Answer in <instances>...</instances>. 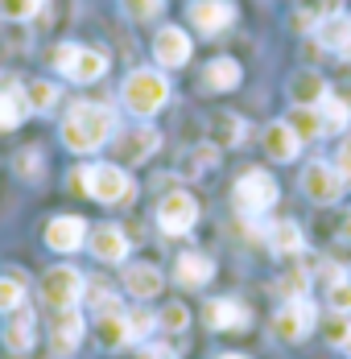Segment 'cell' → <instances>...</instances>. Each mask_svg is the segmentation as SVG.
Segmentation results:
<instances>
[{
  "mask_svg": "<svg viewBox=\"0 0 351 359\" xmlns=\"http://www.w3.org/2000/svg\"><path fill=\"white\" fill-rule=\"evenodd\" d=\"M112 128H116V116L104 104H74L62 120V144L70 153H95L112 141Z\"/></svg>",
  "mask_w": 351,
  "mask_h": 359,
  "instance_id": "1",
  "label": "cell"
},
{
  "mask_svg": "<svg viewBox=\"0 0 351 359\" xmlns=\"http://www.w3.org/2000/svg\"><path fill=\"white\" fill-rule=\"evenodd\" d=\"M166 100H170V79L157 71H133L128 74V83H124V108L133 111V116H153V111L166 108Z\"/></svg>",
  "mask_w": 351,
  "mask_h": 359,
  "instance_id": "2",
  "label": "cell"
},
{
  "mask_svg": "<svg viewBox=\"0 0 351 359\" xmlns=\"http://www.w3.org/2000/svg\"><path fill=\"white\" fill-rule=\"evenodd\" d=\"M54 67H58V74H67L70 83H95V79L107 74V54L67 41V46L54 50Z\"/></svg>",
  "mask_w": 351,
  "mask_h": 359,
  "instance_id": "3",
  "label": "cell"
},
{
  "mask_svg": "<svg viewBox=\"0 0 351 359\" xmlns=\"http://www.w3.org/2000/svg\"><path fill=\"white\" fill-rule=\"evenodd\" d=\"M87 194L107 203V207H116V203H133L137 186L120 165H87Z\"/></svg>",
  "mask_w": 351,
  "mask_h": 359,
  "instance_id": "4",
  "label": "cell"
},
{
  "mask_svg": "<svg viewBox=\"0 0 351 359\" xmlns=\"http://www.w3.org/2000/svg\"><path fill=\"white\" fill-rule=\"evenodd\" d=\"M83 273L79 269H70V264H58V269H50L46 277H41V297H46V306H54V310H74L79 306V297H83Z\"/></svg>",
  "mask_w": 351,
  "mask_h": 359,
  "instance_id": "5",
  "label": "cell"
},
{
  "mask_svg": "<svg viewBox=\"0 0 351 359\" xmlns=\"http://www.w3.org/2000/svg\"><path fill=\"white\" fill-rule=\"evenodd\" d=\"M277 203V182L269 178L265 170H248L244 178L236 182V207L244 215H260Z\"/></svg>",
  "mask_w": 351,
  "mask_h": 359,
  "instance_id": "6",
  "label": "cell"
},
{
  "mask_svg": "<svg viewBox=\"0 0 351 359\" xmlns=\"http://www.w3.org/2000/svg\"><path fill=\"white\" fill-rule=\"evenodd\" d=\"M199 219V203L186 194V190H170L161 203H157V223L166 236H186Z\"/></svg>",
  "mask_w": 351,
  "mask_h": 359,
  "instance_id": "7",
  "label": "cell"
},
{
  "mask_svg": "<svg viewBox=\"0 0 351 359\" xmlns=\"http://www.w3.org/2000/svg\"><path fill=\"white\" fill-rule=\"evenodd\" d=\"M157 128H149V124H133V128H120L116 137H112V149H116V157H120V165H140L149 153H157Z\"/></svg>",
  "mask_w": 351,
  "mask_h": 359,
  "instance_id": "8",
  "label": "cell"
},
{
  "mask_svg": "<svg viewBox=\"0 0 351 359\" xmlns=\"http://www.w3.org/2000/svg\"><path fill=\"white\" fill-rule=\"evenodd\" d=\"M314 323H318V310L306 297H293V302H285V310L277 314L273 330H277V339H285V343H302L314 330Z\"/></svg>",
  "mask_w": 351,
  "mask_h": 359,
  "instance_id": "9",
  "label": "cell"
},
{
  "mask_svg": "<svg viewBox=\"0 0 351 359\" xmlns=\"http://www.w3.org/2000/svg\"><path fill=\"white\" fill-rule=\"evenodd\" d=\"M343 186L347 182L339 178V170L335 165H322V161H310L306 170H302V190H306V198L310 203H335L339 194H343Z\"/></svg>",
  "mask_w": 351,
  "mask_h": 359,
  "instance_id": "10",
  "label": "cell"
},
{
  "mask_svg": "<svg viewBox=\"0 0 351 359\" xmlns=\"http://www.w3.org/2000/svg\"><path fill=\"white\" fill-rule=\"evenodd\" d=\"M153 54H157L161 67H186V62H190V37H186V29H178V25L157 29V37H153Z\"/></svg>",
  "mask_w": 351,
  "mask_h": 359,
  "instance_id": "11",
  "label": "cell"
},
{
  "mask_svg": "<svg viewBox=\"0 0 351 359\" xmlns=\"http://www.w3.org/2000/svg\"><path fill=\"white\" fill-rule=\"evenodd\" d=\"M83 240H87V223L79 215H58V219H50V227H46V244L54 252H79Z\"/></svg>",
  "mask_w": 351,
  "mask_h": 359,
  "instance_id": "12",
  "label": "cell"
},
{
  "mask_svg": "<svg viewBox=\"0 0 351 359\" xmlns=\"http://www.w3.org/2000/svg\"><path fill=\"white\" fill-rule=\"evenodd\" d=\"M232 17H236L232 0H194V4H190V21H194L203 34H219V29H227Z\"/></svg>",
  "mask_w": 351,
  "mask_h": 359,
  "instance_id": "13",
  "label": "cell"
},
{
  "mask_svg": "<svg viewBox=\"0 0 351 359\" xmlns=\"http://www.w3.org/2000/svg\"><path fill=\"white\" fill-rule=\"evenodd\" d=\"M298 149H302V137H298L285 120H277V124L265 128V153H269L273 161H293Z\"/></svg>",
  "mask_w": 351,
  "mask_h": 359,
  "instance_id": "14",
  "label": "cell"
},
{
  "mask_svg": "<svg viewBox=\"0 0 351 359\" xmlns=\"http://www.w3.org/2000/svg\"><path fill=\"white\" fill-rule=\"evenodd\" d=\"M211 277H215V264H211L207 256H199V252L178 256V264H174V281H178V285L199 289V285H207Z\"/></svg>",
  "mask_w": 351,
  "mask_h": 359,
  "instance_id": "15",
  "label": "cell"
},
{
  "mask_svg": "<svg viewBox=\"0 0 351 359\" xmlns=\"http://www.w3.org/2000/svg\"><path fill=\"white\" fill-rule=\"evenodd\" d=\"M207 323L215 326V330H240L248 318L244 302H236V297H219V302H207Z\"/></svg>",
  "mask_w": 351,
  "mask_h": 359,
  "instance_id": "16",
  "label": "cell"
},
{
  "mask_svg": "<svg viewBox=\"0 0 351 359\" xmlns=\"http://www.w3.org/2000/svg\"><path fill=\"white\" fill-rule=\"evenodd\" d=\"M79 339H83V314L79 310H58V318H54V351L70 355L79 347Z\"/></svg>",
  "mask_w": 351,
  "mask_h": 359,
  "instance_id": "17",
  "label": "cell"
},
{
  "mask_svg": "<svg viewBox=\"0 0 351 359\" xmlns=\"http://www.w3.org/2000/svg\"><path fill=\"white\" fill-rule=\"evenodd\" d=\"M265 240H269V248L277 252V256H298V252L306 248V240H302V227H298V223H289V219L273 223V227L265 231Z\"/></svg>",
  "mask_w": 351,
  "mask_h": 359,
  "instance_id": "18",
  "label": "cell"
},
{
  "mask_svg": "<svg viewBox=\"0 0 351 359\" xmlns=\"http://www.w3.org/2000/svg\"><path fill=\"white\" fill-rule=\"evenodd\" d=\"M95 334H100V343H104L107 351H120V347L133 339V330H128V314H124V310L100 314V326H95Z\"/></svg>",
  "mask_w": 351,
  "mask_h": 359,
  "instance_id": "19",
  "label": "cell"
},
{
  "mask_svg": "<svg viewBox=\"0 0 351 359\" xmlns=\"http://www.w3.org/2000/svg\"><path fill=\"white\" fill-rule=\"evenodd\" d=\"M91 252L100 260H124L128 256V236L120 227H95L91 231Z\"/></svg>",
  "mask_w": 351,
  "mask_h": 359,
  "instance_id": "20",
  "label": "cell"
},
{
  "mask_svg": "<svg viewBox=\"0 0 351 359\" xmlns=\"http://www.w3.org/2000/svg\"><path fill=\"white\" fill-rule=\"evenodd\" d=\"M289 95H293V104H298V108H318V104H322V95H326V83H322V74L302 71V74H293Z\"/></svg>",
  "mask_w": 351,
  "mask_h": 359,
  "instance_id": "21",
  "label": "cell"
},
{
  "mask_svg": "<svg viewBox=\"0 0 351 359\" xmlns=\"http://www.w3.org/2000/svg\"><path fill=\"white\" fill-rule=\"evenodd\" d=\"M124 289L145 302V297H153V293L161 289V273H157L153 264H128V269H124Z\"/></svg>",
  "mask_w": 351,
  "mask_h": 359,
  "instance_id": "22",
  "label": "cell"
},
{
  "mask_svg": "<svg viewBox=\"0 0 351 359\" xmlns=\"http://www.w3.org/2000/svg\"><path fill=\"white\" fill-rule=\"evenodd\" d=\"M4 343H8V351H29V347H34V314H29L25 306H17V314L8 318Z\"/></svg>",
  "mask_w": 351,
  "mask_h": 359,
  "instance_id": "23",
  "label": "cell"
},
{
  "mask_svg": "<svg viewBox=\"0 0 351 359\" xmlns=\"http://www.w3.org/2000/svg\"><path fill=\"white\" fill-rule=\"evenodd\" d=\"M29 111L34 108H29L25 91H17V87H4V91H0V128H17Z\"/></svg>",
  "mask_w": 351,
  "mask_h": 359,
  "instance_id": "24",
  "label": "cell"
},
{
  "mask_svg": "<svg viewBox=\"0 0 351 359\" xmlns=\"http://www.w3.org/2000/svg\"><path fill=\"white\" fill-rule=\"evenodd\" d=\"M240 62L236 58H215L207 67V87L211 91H236L240 87Z\"/></svg>",
  "mask_w": 351,
  "mask_h": 359,
  "instance_id": "25",
  "label": "cell"
},
{
  "mask_svg": "<svg viewBox=\"0 0 351 359\" xmlns=\"http://www.w3.org/2000/svg\"><path fill=\"white\" fill-rule=\"evenodd\" d=\"M318 41L326 46V50H347V41H351V17H326V21H318Z\"/></svg>",
  "mask_w": 351,
  "mask_h": 359,
  "instance_id": "26",
  "label": "cell"
},
{
  "mask_svg": "<svg viewBox=\"0 0 351 359\" xmlns=\"http://www.w3.org/2000/svg\"><path fill=\"white\" fill-rule=\"evenodd\" d=\"M285 124H289V128H293L302 141H318V137L326 133V124H322V111H318V108H298L289 120H285Z\"/></svg>",
  "mask_w": 351,
  "mask_h": 359,
  "instance_id": "27",
  "label": "cell"
},
{
  "mask_svg": "<svg viewBox=\"0 0 351 359\" xmlns=\"http://www.w3.org/2000/svg\"><path fill=\"white\" fill-rule=\"evenodd\" d=\"M318 111H322V124H326V128H343V124L351 120L347 100H343V95H331V91L322 95V104H318Z\"/></svg>",
  "mask_w": 351,
  "mask_h": 359,
  "instance_id": "28",
  "label": "cell"
},
{
  "mask_svg": "<svg viewBox=\"0 0 351 359\" xmlns=\"http://www.w3.org/2000/svg\"><path fill=\"white\" fill-rule=\"evenodd\" d=\"M339 13V0H298V21L302 25H314Z\"/></svg>",
  "mask_w": 351,
  "mask_h": 359,
  "instance_id": "29",
  "label": "cell"
},
{
  "mask_svg": "<svg viewBox=\"0 0 351 359\" xmlns=\"http://www.w3.org/2000/svg\"><path fill=\"white\" fill-rule=\"evenodd\" d=\"M25 100H29V108H34V111H50L54 104H58V87H54V83H46V79H37V83L25 87Z\"/></svg>",
  "mask_w": 351,
  "mask_h": 359,
  "instance_id": "30",
  "label": "cell"
},
{
  "mask_svg": "<svg viewBox=\"0 0 351 359\" xmlns=\"http://www.w3.org/2000/svg\"><path fill=\"white\" fill-rule=\"evenodd\" d=\"M17 306H25V285L13 277H0V310H17Z\"/></svg>",
  "mask_w": 351,
  "mask_h": 359,
  "instance_id": "31",
  "label": "cell"
},
{
  "mask_svg": "<svg viewBox=\"0 0 351 359\" xmlns=\"http://www.w3.org/2000/svg\"><path fill=\"white\" fill-rule=\"evenodd\" d=\"M37 4H41V0H0V13H4L8 21H29L37 13Z\"/></svg>",
  "mask_w": 351,
  "mask_h": 359,
  "instance_id": "32",
  "label": "cell"
},
{
  "mask_svg": "<svg viewBox=\"0 0 351 359\" xmlns=\"http://www.w3.org/2000/svg\"><path fill=\"white\" fill-rule=\"evenodd\" d=\"M326 297H331V310H335V314H351V281H343V277H339V281L331 285V293H326Z\"/></svg>",
  "mask_w": 351,
  "mask_h": 359,
  "instance_id": "33",
  "label": "cell"
},
{
  "mask_svg": "<svg viewBox=\"0 0 351 359\" xmlns=\"http://www.w3.org/2000/svg\"><path fill=\"white\" fill-rule=\"evenodd\" d=\"M322 334H326V343H335V347H347V339H351V318H331V323L322 326Z\"/></svg>",
  "mask_w": 351,
  "mask_h": 359,
  "instance_id": "34",
  "label": "cell"
},
{
  "mask_svg": "<svg viewBox=\"0 0 351 359\" xmlns=\"http://www.w3.org/2000/svg\"><path fill=\"white\" fill-rule=\"evenodd\" d=\"M120 4L133 21H149L153 13H161V0H120Z\"/></svg>",
  "mask_w": 351,
  "mask_h": 359,
  "instance_id": "35",
  "label": "cell"
},
{
  "mask_svg": "<svg viewBox=\"0 0 351 359\" xmlns=\"http://www.w3.org/2000/svg\"><path fill=\"white\" fill-rule=\"evenodd\" d=\"M186 318H190V314H186L182 306H166V310H161V326H166V330H186Z\"/></svg>",
  "mask_w": 351,
  "mask_h": 359,
  "instance_id": "36",
  "label": "cell"
},
{
  "mask_svg": "<svg viewBox=\"0 0 351 359\" xmlns=\"http://www.w3.org/2000/svg\"><path fill=\"white\" fill-rule=\"evenodd\" d=\"M128 330H133V339L149 334V330H153V314H145V310H133V314H128Z\"/></svg>",
  "mask_w": 351,
  "mask_h": 359,
  "instance_id": "37",
  "label": "cell"
},
{
  "mask_svg": "<svg viewBox=\"0 0 351 359\" xmlns=\"http://www.w3.org/2000/svg\"><path fill=\"white\" fill-rule=\"evenodd\" d=\"M215 128H223V144L240 141V120H236V116H219V124H215Z\"/></svg>",
  "mask_w": 351,
  "mask_h": 359,
  "instance_id": "38",
  "label": "cell"
},
{
  "mask_svg": "<svg viewBox=\"0 0 351 359\" xmlns=\"http://www.w3.org/2000/svg\"><path fill=\"white\" fill-rule=\"evenodd\" d=\"M335 170H339V178L351 182V137L339 144V161H335Z\"/></svg>",
  "mask_w": 351,
  "mask_h": 359,
  "instance_id": "39",
  "label": "cell"
},
{
  "mask_svg": "<svg viewBox=\"0 0 351 359\" xmlns=\"http://www.w3.org/2000/svg\"><path fill=\"white\" fill-rule=\"evenodd\" d=\"M219 359H244V355H219Z\"/></svg>",
  "mask_w": 351,
  "mask_h": 359,
  "instance_id": "40",
  "label": "cell"
},
{
  "mask_svg": "<svg viewBox=\"0 0 351 359\" xmlns=\"http://www.w3.org/2000/svg\"><path fill=\"white\" fill-rule=\"evenodd\" d=\"M343 54H347V58H351V41H347V50H343Z\"/></svg>",
  "mask_w": 351,
  "mask_h": 359,
  "instance_id": "41",
  "label": "cell"
}]
</instances>
